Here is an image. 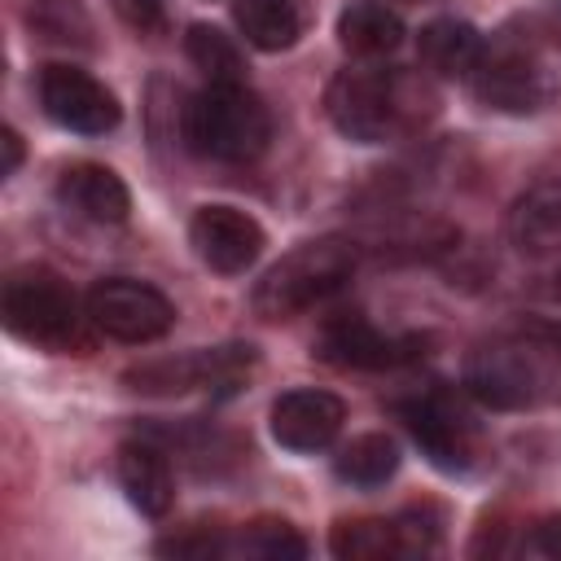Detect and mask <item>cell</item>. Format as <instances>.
Masks as SVG:
<instances>
[{"instance_id": "cell-1", "label": "cell", "mask_w": 561, "mask_h": 561, "mask_svg": "<svg viewBox=\"0 0 561 561\" xmlns=\"http://www.w3.org/2000/svg\"><path fill=\"white\" fill-rule=\"evenodd\" d=\"M425 88L399 70H337L324 92L329 123L355 145H381L421 118Z\"/></svg>"}, {"instance_id": "cell-2", "label": "cell", "mask_w": 561, "mask_h": 561, "mask_svg": "<svg viewBox=\"0 0 561 561\" xmlns=\"http://www.w3.org/2000/svg\"><path fill=\"white\" fill-rule=\"evenodd\" d=\"M267 105L245 83H210L184 105V140L215 162H250L267 149Z\"/></svg>"}, {"instance_id": "cell-3", "label": "cell", "mask_w": 561, "mask_h": 561, "mask_svg": "<svg viewBox=\"0 0 561 561\" xmlns=\"http://www.w3.org/2000/svg\"><path fill=\"white\" fill-rule=\"evenodd\" d=\"M355 259H359V250L346 237L302 241L298 250H289L280 263H272L263 272V280L254 285V311L263 320H289V316L324 302L329 294H337L351 280Z\"/></svg>"}, {"instance_id": "cell-4", "label": "cell", "mask_w": 561, "mask_h": 561, "mask_svg": "<svg viewBox=\"0 0 561 561\" xmlns=\"http://www.w3.org/2000/svg\"><path fill=\"white\" fill-rule=\"evenodd\" d=\"M465 386L473 399H482L491 408H535L557 394L561 373L552 364V346H539L526 337H504V342H486L469 355Z\"/></svg>"}, {"instance_id": "cell-5", "label": "cell", "mask_w": 561, "mask_h": 561, "mask_svg": "<svg viewBox=\"0 0 561 561\" xmlns=\"http://www.w3.org/2000/svg\"><path fill=\"white\" fill-rule=\"evenodd\" d=\"M469 88L495 114H543L561 92L552 70L522 39L482 48L478 66L469 70Z\"/></svg>"}, {"instance_id": "cell-6", "label": "cell", "mask_w": 561, "mask_h": 561, "mask_svg": "<svg viewBox=\"0 0 561 561\" xmlns=\"http://www.w3.org/2000/svg\"><path fill=\"white\" fill-rule=\"evenodd\" d=\"M4 324L35 346H70L79 333V302L48 267H22L4 280Z\"/></svg>"}, {"instance_id": "cell-7", "label": "cell", "mask_w": 561, "mask_h": 561, "mask_svg": "<svg viewBox=\"0 0 561 561\" xmlns=\"http://www.w3.org/2000/svg\"><path fill=\"white\" fill-rule=\"evenodd\" d=\"M88 320L114 337V342H158L171 324H175V307L162 289L131 280V276H105L88 289Z\"/></svg>"}, {"instance_id": "cell-8", "label": "cell", "mask_w": 561, "mask_h": 561, "mask_svg": "<svg viewBox=\"0 0 561 561\" xmlns=\"http://www.w3.org/2000/svg\"><path fill=\"white\" fill-rule=\"evenodd\" d=\"M39 105L53 123H61L66 131H79V136H105L118 127L114 92L79 66H61V61L44 66L39 70Z\"/></svg>"}, {"instance_id": "cell-9", "label": "cell", "mask_w": 561, "mask_h": 561, "mask_svg": "<svg viewBox=\"0 0 561 561\" xmlns=\"http://www.w3.org/2000/svg\"><path fill=\"white\" fill-rule=\"evenodd\" d=\"M254 351L250 346H215L193 351L184 359H158L127 373V386L140 394H184V390H237V381L250 373Z\"/></svg>"}, {"instance_id": "cell-10", "label": "cell", "mask_w": 561, "mask_h": 561, "mask_svg": "<svg viewBox=\"0 0 561 561\" xmlns=\"http://www.w3.org/2000/svg\"><path fill=\"white\" fill-rule=\"evenodd\" d=\"M403 425L412 430V438L421 443V451L438 465V469H469L478 456V434L473 421L447 399V394H421L412 403H399Z\"/></svg>"}, {"instance_id": "cell-11", "label": "cell", "mask_w": 561, "mask_h": 561, "mask_svg": "<svg viewBox=\"0 0 561 561\" xmlns=\"http://www.w3.org/2000/svg\"><path fill=\"white\" fill-rule=\"evenodd\" d=\"M188 241L210 272L237 276L263 254V228L237 206H202L188 224Z\"/></svg>"}, {"instance_id": "cell-12", "label": "cell", "mask_w": 561, "mask_h": 561, "mask_svg": "<svg viewBox=\"0 0 561 561\" xmlns=\"http://www.w3.org/2000/svg\"><path fill=\"white\" fill-rule=\"evenodd\" d=\"M320 355L337 368H399L412 364L421 355V337H390L381 329H373L364 316H342L333 324H324L320 333Z\"/></svg>"}, {"instance_id": "cell-13", "label": "cell", "mask_w": 561, "mask_h": 561, "mask_svg": "<svg viewBox=\"0 0 561 561\" xmlns=\"http://www.w3.org/2000/svg\"><path fill=\"white\" fill-rule=\"evenodd\" d=\"M346 403L329 390H289L272 403V434L289 451H320L337 438Z\"/></svg>"}, {"instance_id": "cell-14", "label": "cell", "mask_w": 561, "mask_h": 561, "mask_svg": "<svg viewBox=\"0 0 561 561\" xmlns=\"http://www.w3.org/2000/svg\"><path fill=\"white\" fill-rule=\"evenodd\" d=\"M508 232H513L517 250H526V254L561 250V167L539 171L535 184L513 202Z\"/></svg>"}, {"instance_id": "cell-15", "label": "cell", "mask_w": 561, "mask_h": 561, "mask_svg": "<svg viewBox=\"0 0 561 561\" xmlns=\"http://www.w3.org/2000/svg\"><path fill=\"white\" fill-rule=\"evenodd\" d=\"M57 197H61V206H70L75 215H83L92 224H123L131 210L127 184L101 162H70L57 175Z\"/></svg>"}, {"instance_id": "cell-16", "label": "cell", "mask_w": 561, "mask_h": 561, "mask_svg": "<svg viewBox=\"0 0 561 561\" xmlns=\"http://www.w3.org/2000/svg\"><path fill=\"white\" fill-rule=\"evenodd\" d=\"M118 482H123L131 508H140L145 517H162L171 508V500H175L171 465L149 443H123L118 447Z\"/></svg>"}, {"instance_id": "cell-17", "label": "cell", "mask_w": 561, "mask_h": 561, "mask_svg": "<svg viewBox=\"0 0 561 561\" xmlns=\"http://www.w3.org/2000/svg\"><path fill=\"white\" fill-rule=\"evenodd\" d=\"M416 48H421L425 70H434L443 79H469V70L482 57V35L460 18H434L421 31Z\"/></svg>"}, {"instance_id": "cell-18", "label": "cell", "mask_w": 561, "mask_h": 561, "mask_svg": "<svg viewBox=\"0 0 561 561\" xmlns=\"http://www.w3.org/2000/svg\"><path fill=\"white\" fill-rule=\"evenodd\" d=\"M337 39H342V48L355 53V57H386V53H394V48L403 44V22H399V13H390L386 4L364 0V4L342 9V18H337Z\"/></svg>"}, {"instance_id": "cell-19", "label": "cell", "mask_w": 561, "mask_h": 561, "mask_svg": "<svg viewBox=\"0 0 561 561\" xmlns=\"http://www.w3.org/2000/svg\"><path fill=\"white\" fill-rule=\"evenodd\" d=\"M237 26L254 48L280 53L302 35V0H237Z\"/></svg>"}, {"instance_id": "cell-20", "label": "cell", "mask_w": 561, "mask_h": 561, "mask_svg": "<svg viewBox=\"0 0 561 561\" xmlns=\"http://www.w3.org/2000/svg\"><path fill=\"white\" fill-rule=\"evenodd\" d=\"M329 548H333V557H342V561L408 557V543H403L399 517H394V522H386V517H355V522H337V526H333V535H329Z\"/></svg>"}, {"instance_id": "cell-21", "label": "cell", "mask_w": 561, "mask_h": 561, "mask_svg": "<svg viewBox=\"0 0 561 561\" xmlns=\"http://www.w3.org/2000/svg\"><path fill=\"white\" fill-rule=\"evenodd\" d=\"M333 469H337V478L351 482V486H381V482L394 478V469H399V447H394L390 434H359V438H351V443L337 451Z\"/></svg>"}, {"instance_id": "cell-22", "label": "cell", "mask_w": 561, "mask_h": 561, "mask_svg": "<svg viewBox=\"0 0 561 561\" xmlns=\"http://www.w3.org/2000/svg\"><path fill=\"white\" fill-rule=\"evenodd\" d=\"M184 53H188V61H193L210 83H245V57H241V48H237L219 26H206V22L188 26Z\"/></svg>"}, {"instance_id": "cell-23", "label": "cell", "mask_w": 561, "mask_h": 561, "mask_svg": "<svg viewBox=\"0 0 561 561\" xmlns=\"http://www.w3.org/2000/svg\"><path fill=\"white\" fill-rule=\"evenodd\" d=\"M232 552L267 557V561H285V557H302V552H307V539H302L289 522L263 517V522H250V526L241 530V539L232 543Z\"/></svg>"}, {"instance_id": "cell-24", "label": "cell", "mask_w": 561, "mask_h": 561, "mask_svg": "<svg viewBox=\"0 0 561 561\" xmlns=\"http://www.w3.org/2000/svg\"><path fill=\"white\" fill-rule=\"evenodd\" d=\"M522 31H526L517 35L522 44H548L561 53V0H543L530 13H522Z\"/></svg>"}, {"instance_id": "cell-25", "label": "cell", "mask_w": 561, "mask_h": 561, "mask_svg": "<svg viewBox=\"0 0 561 561\" xmlns=\"http://www.w3.org/2000/svg\"><path fill=\"white\" fill-rule=\"evenodd\" d=\"M522 552L530 557H548V561H561V513H548L530 526V535L522 539Z\"/></svg>"}, {"instance_id": "cell-26", "label": "cell", "mask_w": 561, "mask_h": 561, "mask_svg": "<svg viewBox=\"0 0 561 561\" xmlns=\"http://www.w3.org/2000/svg\"><path fill=\"white\" fill-rule=\"evenodd\" d=\"M114 4V13L131 26V31H158L162 22H167V4L162 0H110Z\"/></svg>"}, {"instance_id": "cell-27", "label": "cell", "mask_w": 561, "mask_h": 561, "mask_svg": "<svg viewBox=\"0 0 561 561\" xmlns=\"http://www.w3.org/2000/svg\"><path fill=\"white\" fill-rule=\"evenodd\" d=\"M0 149H4V162H0V175H13L22 167V136L13 127L0 131Z\"/></svg>"}, {"instance_id": "cell-28", "label": "cell", "mask_w": 561, "mask_h": 561, "mask_svg": "<svg viewBox=\"0 0 561 561\" xmlns=\"http://www.w3.org/2000/svg\"><path fill=\"white\" fill-rule=\"evenodd\" d=\"M557 298H561V276H557Z\"/></svg>"}]
</instances>
